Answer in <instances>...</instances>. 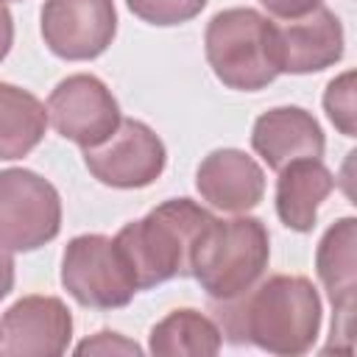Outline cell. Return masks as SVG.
Listing matches in <instances>:
<instances>
[{"label": "cell", "mask_w": 357, "mask_h": 357, "mask_svg": "<svg viewBox=\"0 0 357 357\" xmlns=\"http://www.w3.org/2000/svg\"><path fill=\"white\" fill-rule=\"evenodd\" d=\"M14 3H22V0H14Z\"/></svg>", "instance_id": "24"}, {"label": "cell", "mask_w": 357, "mask_h": 357, "mask_svg": "<svg viewBox=\"0 0 357 357\" xmlns=\"http://www.w3.org/2000/svg\"><path fill=\"white\" fill-rule=\"evenodd\" d=\"M195 190L212 209L243 215L259 206L265 195V170L240 148H218L201 159Z\"/></svg>", "instance_id": "13"}, {"label": "cell", "mask_w": 357, "mask_h": 357, "mask_svg": "<svg viewBox=\"0 0 357 357\" xmlns=\"http://www.w3.org/2000/svg\"><path fill=\"white\" fill-rule=\"evenodd\" d=\"M75 354H103V357H109V354H131V357H139V354H142V346L134 343V340H128V337L120 335V332L103 329V332H98V335L81 340V343L75 346Z\"/></svg>", "instance_id": "20"}, {"label": "cell", "mask_w": 357, "mask_h": 357, "mask_svg": "<svg viewBox=\"0 0 357 357\" xmlns=\"http://www.w3.org/2000/svg\"><path fill=\"white\" fill-rule=\"evenodd\" d=\"M73 340V315L59 296H22L0 318V354L59 357Z\"/></svg>", "instance_id": "11"}, {"label": "cell", "mask_w": 357, "mask_h": 357, "mask_svg": "<svg viewBox=\"0 0 357 357\" xmlns=\"http://www.w3.org/2000/svg\"><path fill=\"white\" fill-rule=\"evenodd\" d=\"M271 259V234L259 218H215L204 226L195 248L190 276L212 301H231L251 290Z\"/></svg>", "instance_id": "3"}, {"label": "cell", "mask_w": 357, "mask_h": 357, "mask_svg": "<svg viewBox=\"0 0 357 357\" xmlns=\"http://www.w3.org/2000/svg\"><path fill=\"white\" fill-rule=\"evenodd\" d=\"M209 0H126L128 11L148 25L170 28L195 20Z\"/></svg>", "instance_id": "19"}, {"label": "cell", "mask_w": 357, "mask_h": 357, "mask_svg": "<svg viewBox=\"0 0 357 357\" xmlns=\"http://www.w3.org/2000/svg\"><path fill=\"white\" fill-rule=\"evenodd\" d=\"M61 284L81 307L92 310L126 307L139 293L123 251L106 234H78L64 245Z\"/></svg>", "instance_id": "5"}, {"label": "cell", "mask_w": 357, "mask_h": 357, "mask_svg": "<svg viewBox=\"0 0 357 357\" xmlns=\"http://www.w3.org/2000/svg\"><path fill=\"white\" fill-rule=\"evenodd\" d=\"M346 33L335 11L326 6L312 8L304 17L284 20V25L273 22V53L279 73L310 75L321 73L343 59Z\"/></svg>", "instance_id": "12"}, {"label": "cell", "mask_w": 357, "mask_h": 357, "mask_svg": "<svg viewBox=\"0 0 357 357\" xmlns=\"http://www.w3.org/2000/svg\"><path fill=\"white\" fill-rule=\"evenodd\" d=\"M251 148L271 170L279 173L296 159H321L326 151V137L307 109L276 106L254 120Z\"/></svg>", "instance_id": "14"}, {"label": "cell", "mask_w": 357, "mask_h": 357, "mask_svg": "<svg viewBox=\"0 0 357 357\" xmlns=\"http://www.w3.org/2000/svg\"><path fill=\"white\" fill-rule=\"evenodd\" d=\"M357 220L351 215L337 218L315 248V273L332 301V337L324 351L351 354L354 324V290H357Z\"/></svg>", "instance_id": "10"}, {"label": "cell", "mask_w": 357, "mask_h": 357, "mask_svg": "<svg viewBox=\"0 0 357 357\" xmlns=\"http://www.w3.org/2000/svg\"><path fill=\"white\" fill-rule=\"evenodd\" d=\"M204 53L215 78L237 92H259L279 75L273 22L248 6L223 8L206 22Z\"/></svg>", "instance_id": "4"}, {"label": "cell", "mask_w": 357, "mask_h": 357, "mask_svg": "<svg viewBox=\"0 0 357 357\" xmlns=\"http://www.w3.org/2000/svg\"><path fill=\"white\" fill-rule=\"evenodd\" d=\"M61 231V195L28 167L0 170V245L36 251Z\"/></svg>", "instance_id": "6"}, {"label": "cell", "mask_w": 357, "mask_h": 357, "mask_svg": "<svg viewBox=\"0 0 357 357\" xmlns=\"http://www.w3.org/2000/svg\"><path fill=\"white\" fill-rule=\"evenodd\" d=\"M39 20L47 50L64 61L98 59L117 33L114 0H45Z\"/></svg>", "instance_id": "9"}, {"label": "cell", "mask_w": 357, "mask_h": 357, "mask_svg": "<svg viewBox=\"0 0 357 357\" xmlns=\"http://www.w3.org/2000/svg\"><path fill=\"white\" fill-rule=\"evenodd\" d=\"M321 296L307 276L276 273L231 301H215V324L231 343L279 357L307 354L321 335Z\"/></svg>", "instance_id": "1"}, {"label": "cell", "mask_w": 357, "mask_h": 357, "mask_svg": "<svg viewBox=\"0 0 357 357\" xmlns=\"http://www.w3.org/2000/svg\"><path fill=\"white\" fill-rule=\"evenodd\" d=\"M120 106L112 89L89 73L67 75L47 98V123L81 151L100 145L120 126Z\"/></svg>", "instance_id": "8"}, {"label": "cell", "mask_w": 357, "mask_h": 357, "mask_svg": "<svg viewBox=\"0 0 357 357\" xmlns=\"http://www.w3.org/2000/svg\"><path fill=\"white\" fill-rule=\"evenodd\" d=\"M335 176L321 159H296L279 170L276 215L290 231H312L321 204L332 195Z\"/></svg>", "instance_id": "15"}, {"label": "cell", "mask_w": 357, "mask_h": 357, "mask_svg": "<svg viewBox=\"0 0 357 357\" xmlns=\"http://www.w3.org/2000/svg\"><path fill=\"white\" fill-rule=\"evenodd\" d=\"M212 220V212L192 198H170L145 218L126 223L114 243L123 251L139 290H151L176 276H190L192 248Z\"/></svg>", "instance_id": "2"}, {"label": "cell", "mask_w": 357, "mask_h": 357, "mask_svg": "<svg viewBox=\"0 0 357 357\" xmlns=\"http://www.w3.org/2000/svg\"><path fill=\"white\" fill-rule=\"evenodd\" d=\"M223 346L220 326L201 310H173L151 326L148 351L156 357H212Z\"/></svg>", "instance_id": "16"}, {"label": "cell", "mask_w": 357, "mask_h": 357, "mask_svg": "<svg viewBox=\"0 0 357 357\" xmlns=\"http://www.w3.org/2000/svg\"><path fill=\"white\" fill-rule=\"evenodd\" d=\"M47 106L28 89L0 81V159L28 156L45 137Z\"/></svg>", "instance_id": "17"}, {"label": "cell", "mask_w": 357, "mask_h": 357, "mask_svg": "<svg viewBox=\"0 0 357 357\" xmlns=\"http://www.w3.org/2000/svg\"><path fill=\"white\" fill-rule=\"evenodd\" d=\"M354 81L357 73L346 70L337 78H332L324 89V112L332 120V126L343 134V137H354L357 134V103H354Z\"/></svg>", "instance_id": "18"}, {"label": "cell", "mask_w": 357, "mask_h": 357, "mask_svg": "<svg viewBox=\"0 0 357 357\" xmlns=\"http://www.w3.org/2000/svg\"><path fill=\"white\" fill-rule=\"evenodd\" d=\"M14 290V257L6 245H0V301Z\"/></svg>", "instance_id": "23"}, {"label": "cell", "mask_w": 357, "mask_h": 357, "mask_svg": "<svg viewBox=\"0 0 357 357\" xmlns=\"http://www.w3.org/2000/svg\"><path fill=\"white\" fill-rule=\"evenodd\" d=\"M11 45H14V17H11L6 0H0V61L8 56Z\"/></svg>", "instance_id": "22"}, {"label": "cell", "mask_w": 357, "mask_h": 357, "mask_svg": "<svg viewBox=\"0 0 357 357\" xmlns=\"http://www.w3.org/2000/svg\"><path fill=\"white\" fill-rule=\"evenodd\" d=\"M259 3L276 20H296V17H304L312 8L324 6V0H259Z\"/></svg>", "instance_id": "21"}, {"label": "cell", "mask_w": 357, "mask_h": 357, "mask_svg": "<svg viewBox=\"0 0 357 357\" xmlns=\"http://www.w3.org/2000/svg\"><path fill=\"white\" fill-rule=\"evenodd\" d=\"M84 165L106 187L139 190L162 176L167 151L151 126L126 117L100 145L84 148Z\"/></svg>", "instance_id": "7"}]
</instances>
